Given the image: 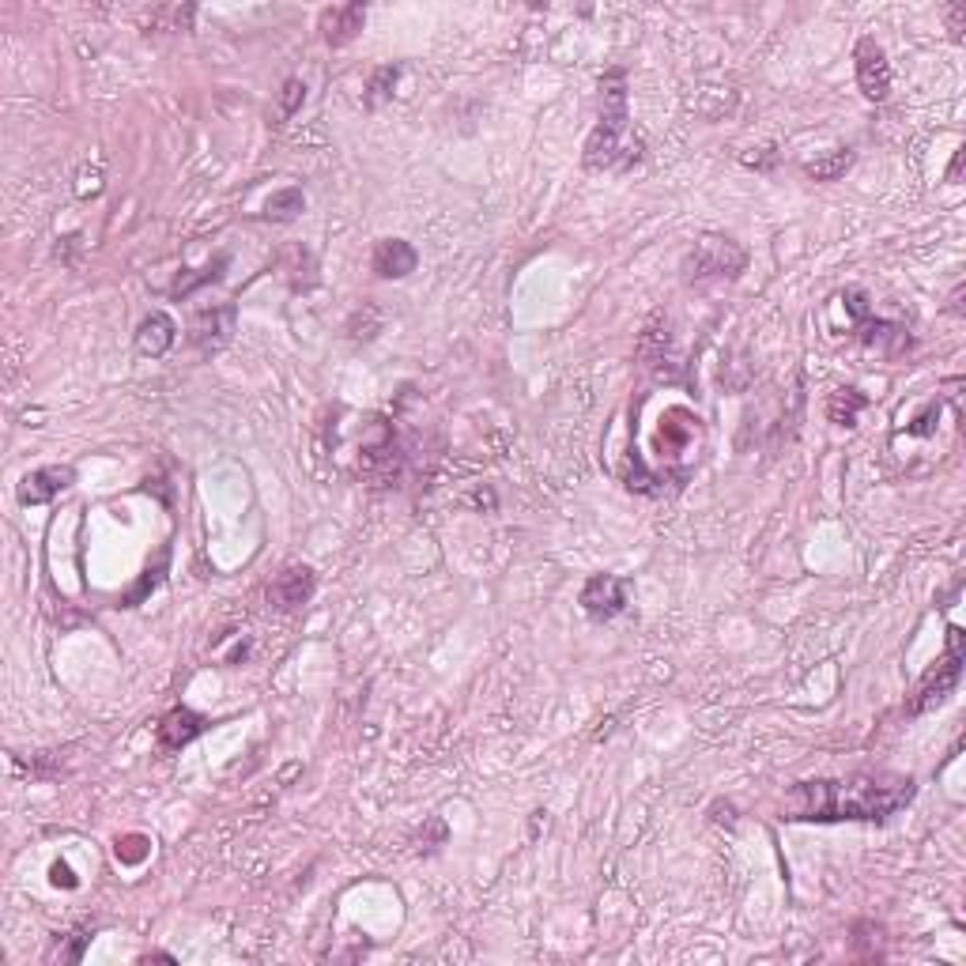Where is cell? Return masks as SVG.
Returning <instances> with one entry per match:
<instances>
[{
    "label": "cell",
    "instance_id": "19",
    "mask_svg": "<svg viewBox=\"0 0 966 966\" xmlns=\"http://www.w3.org/2000/svg\"><path fill=\"white\" fill-rule=\"evenodd\" d=\"M397 76H401V69H397V64H381V69L374 72V76H370V87H366V106H370V110L381 103V98L393 95Z\"/></svg>",
    "mask_w": 966,
    "mask_h": 966
},
{
    "label": "cell",
    "instance_id": "7",
    "mask_svg": "<svg viewBox=\"0 0 966 966\" xmlns=\"http://www.w3.org/2000/svg\"><path fill=\"white\" fill-rule=\"evenodd\" d=\"M581 608H586L589 620L608 623L627 608V581L615 578V574H593V578L581 586Z\"/></svg>",
    "mask_w": 966,
    "mask_h": 966
},
{
    "label": "cell",
    "instance_id": "9",
    "mask_svg": "<svg viewBox=\"0 0 966 966\" xmlns=\"http://www.w3.org/2000/svg\"><path fill=\"white\" fill-rule=\"evenodd\" d=\"M857 337H861L864 347L880 352L884 360H898V355H906L914 347L910 329H903V325H895V321L876 318V314H864V318L857 321Z\"/></svg>",
    "mask_w": 966,
    "mask_h": 966
},
{
    "label": "cell",
    "instance_id": "12",
    "mask_svg": "<svg viewBox=\"0 0 966 966\" xmlns=\"http://www.w3.org/2000/svg\"><path fill=\"white\" fill-rule=\"evenodd\" d=\"M415 264H420V254H415L404 238H381L378 246H374V254H370V269L378 272L381 280L412 276Z\"/></svg>",
    "mask_w": 966,
    "mask_h": 966
},
{
    "label": "cell",
    "instance_id": "1",
    "mask_svg": "<svg viewBox=\"0 0 966 966\" xmlns=\"http://www.w3.org/2000/svg\"><path fill=\"white\" fill-rule=\"evenodd\" d=\"M918 793L914 778L903 774H853V778L801 781L786 797V820L801 823H843L864 820L880 823L906 808Z\"/></svg>",
    "mask_w": 966,
    "mask_h": 966
},
{
    "label": "cell",
    "instance_id": "6",
    "mask_svg": "<svg viewBox=\"0 0 966 966\" xmlns=\"http://www.w3.org/2000/svg\"><path fill=\"white\" fill-rule=\"evenodd\" d=\"M853 61H857V83H861L864 98L869 103H884L891 95V64L887 54L876 38H861L853 49Z\"/></svg>",
    "mask_w": 966,
    "mask_h": 966
},
{
    "label": "cell",
    "instance_id": "26",
    "mask_svg": "<svg viewBox=\"0 0 966 966\" xmlns=\"http://www.w3.org/2000/svg\"><path fill=\"white\" fill-rule=\"evenodd\" d=\"M963 155H966V152L959 148V152H955V163H952V170H947V181H955V178H959V170H963Z\"/></svg>",
    "mask_w": 966,
    "mask_h": 966
},
{
    "label": "cell",
    "instance_id": "25",
    "mask_svg": "<svg viewBox=\"0 0 966 966\" xmlns=\"http://www.w3.org/2000/svg\"><path fill=\"white\" fill-rule=\"evenodd\" d=\"M54 884H64V887H76V880H72V872L64 869V864H54Z\"/></svg>",
    "mask_w": 966,
    "mask_h": 966
},
{
    "label": "cell",
    "instance_id": "4",
    "mask_svg": "<svg viewBox=\"0 0 966 966\" xmlns=\"http://www.w3.org/2000/svg\"><path fill=\"white\" fill-rule=\"evenodd\" d=\"M963 664H966L963 627H959V623H952V627H947V653H944V661H940L936 669H932L929 676L921 680L918 695L910 698V706H906V710H910V714H926V710H932V706L944 703V698L952 695L955 687H959Z\"/></svg>",
    "mask_w": 966,
    "mask_h": 966
},
{
    "label": "cell",
    "instance_id": "18",
    "mask_svg": "<svg viewBox=\"0 0 966 966\" xmlns=\"http://www.w3.org/2000/svg\"><path fill=\"white\" fill-rule=\"evenodd\" d=\"M849 166H853V152H849V148H835V152L823 155V160L804 163V174H808V178H815V181H838Z\"/></svg>",
    "mask_w": 966,
    "mask_h": 966
},
{
    "label": "cell",
    "instance_id": "15",
    "mask_svg": "<svg viewBox=\"0 0 966 966\" xmlns=\"http://www.w3.org/2000/svg\"><path fill=\"white\" fill-rule=\"evenodd\" d=\"M174 340H178V325L166 318V314H152L137 332V347L144 355H166L174 347Z\"/></svg>",
    "mask_w": 966,
    "mask_h": 966
},
{
    "label": "cell",
    "instance_id": "20",
    "mask_svg": "<svg viewBox=\"0 0 966 966\" xmlns=\"http://www.w3.org/2000/svg\"><path fill=\"white\" fill-rule=\"evenodd\" d=\"M223 264H227V257H215V264H212V269H204L201 276H193V280H189V276H178V283H174V287H170V295H174V298L193 295V287H201V283L220 280V269H223Z\"/></svg>",
    "mask_w": 966,
    "mask_h": 966
},
{
    "label": "cell",
    "instance_id": "14",
    "mask_svg": "<svg viewBox=\"0 0 966 966\" xmlns=\"http://www.w3.org/2000/svg\"><path fill=\"white\" fill-rule=\"evenodd\" d=\"M231 332H235V306H212V310H201L193 321V340L204 347H223L231 340Z\"/></svg>",
    "mask_w": 966,
    "mask_h": 966
},
{
    "label": "cell",
    "instance_id": "2",
    "mask_svg": "<svg viewBox=\"0 0 966 966\" xmlns=\"http://www.w3.org/2000/svg\"><path fill=\"white\" fill-rule=\"evenodd\" d=\"M643 160V137L627 114V72L608 69L601 76V121L586 140L589 170H631Z\"/></svg>",
    "mask_w": 966,
    "mask_h": 966
},
{
    "label": "cell",
    "instance_id": "11",
    "mask_svg": "<svg viewBox=\"0 0 966 966\" xmlns=\"http://www.w3.org/2000/svg\"><path fill=\"white\" fill-rule=\"evenodd\" d=\"M204 729H208V718H201L197 710H189V706H174V710L160 721L155 737H160L163 752H181V747L193 744Z\"/></svg>",
    "mask_w": 966,
    "mask_h": 966
},
{
    "label": "cell",
    "instance_id": "17",
    "mask_svg": "<svg viewBox=\"0 0 966 966\" xmlns=\"http://www.w3.org/2000/svg\"><path fill=\"white\" fill-rule=\"evenodd\" d=\"M306 208V193L298 186L276 189V193L264 201V220H276V223H291L298 212Z\"/></svg>",
    "mask_w": 966,
    "mask_h": 966
},
{
    "label": "cell",
    "instance_id": "24",
    "mask_svg": "<svg viewBox=\"0 0 966 966\" xmlns=\"http://www.w3.org/2000/svg\"><path fill=\"white\" fill-rule=\"evenodd\" d=\"M759 152H763V155H744V163H747V166H759V170H766V166L778 160V155H774V148H759Z\"/></svg>",
    "mask_w": 966,
    "mask_h": 966
},
{
    "label": "cell",
    "instance_id": "13",
    "mask_svg": "<svg viewBox=\"0 0 966 966\" xmlns=\"http://www.w3.org/2000/svg\"><path fill=\"white\" fill-rule=\"evenodd\" d=\"M366 23V8L363 4H337L321 12V35L329 46H347Z\"/></svg>",
    "mask_w": 966,
    "mask_h": 966
},
{
    "label": "cell",
    "instance_id": "22",
    "mask_svg": "<svg viewBox=\"0 0 966 966\" xmlns=\"http://www.w3.org/2000/svg\"><path fill=\"white\" fill-rule=\"evenodd\" d=\"M118 857H121V861H129V864L144 861V857H148V843L140 835H129L125 843H118Z\"/></svg>",
    "mask_w": 966,
    "mask_h": 966
},
{
    "label": "cell",
    "instance_id": "23",
    "mask_svg": "<svg viewBox=\"0 0 966 966\" xmlns=\"http://www.w3.org/2000/svg\"><path fill=\"white\" fill-rule=\"evenodd\" d=\"M947 20H952V35L955 42H963V31H966V4L959 0V4L947 8Z\"/></svg>",
    "mask_w": 966,
    "mask_h": 966
},
{
    "label": "cell",
    "instance_id": "8",
    "mask_svg": "<svg viewBox=\"0 0 966 966\" xmlns=\"http://www.w3.org/2000/svg\"><path fill=\"white\" fill-rule=\"evenodd\" d=\"M314 570L306 563H291L283 566V570L272 578L269 586V604L276 608V612H295V608H303L306 601L314 597Z\"/></svg>",
    "mask_w": 966,
    "mask_h": 966
},
{
    "label": "cell",
    "instance_id": "10",
    "mask_svg": "<svg viewBox=\"0 0 966 966\" xmlns=\"http://www.w3.org/2000/svg\"><path fill=\"white\" fill-rule=\"evenodd\" d=\"M76 483V469L69 464H49V469H38L31 476H23L20 483V503L23 506H42L49 498H57L61 491H69Z\"/></svg>",
    "mask_w": 966,
    "mask_h": 966
},
{
    "label": "cell",
    "instance_id": "16",
    "mask_svg": "<svg viewBox=\"0 0 966 966\" xmlns=\"http://www.w3.org/2000/svg\"><path fill=\"white\" fill-rule=\"evenodd\" d=\"M864 408H869V397L853 386H843L830 393L827 415H830V423H838V427H857V415H861Z\"/></svg>",
    "mask_w": 966,
    "mask_h": 966
},
{
    "label": "cell",
    "instance_id": "3",
    "mask_svg": "<svg viewBox=\"0 0 966 966\" xmlns=\"http://www.w3.org/2000/svg\"><path fill=\"white\" fill-rule=\"evenodd\" d=\"M360 472L370 480V487H386L401 472V443L389 420L370 415L363 427V446H360Z\"/></svg>",
    "mask_w": 966,
    "mask_h": 966
},
{
    "label": "cell",
    "instance_id": "5",
    "mask_svg": "<svg viewBox=\"0 0 966 966\" xmlns=\"http://www.w3.org/2000/svg\"><path fill=\"white\" fill-rule=\"evenodd\" d=\"M747 264V254L737 246L732 238L724 235H706L695 241V249H691L687 257V280L703 283V280H724V276H740Z\"/></svg>",
    "mask_w": 966,
    "mask_h": 966
},
{
    "label": "cell",
    "instance_id": "21",
    "mask_svg": "<svg viewBox=\"0 0 966 966\" xmlns=\"http://www.w3.org/2000/svg\"><path fill=\"white\" fill-rule=\"evenodd\" d=\"M306 98V83L303 80H287L283 83V95H280V118H291V114L303 106Z\"/></svg>",
    "mask_w": 966,
    "mask_h": 966
}]
</instances>
